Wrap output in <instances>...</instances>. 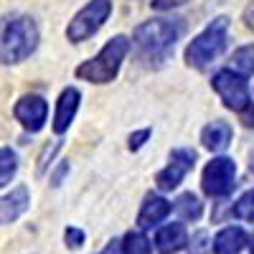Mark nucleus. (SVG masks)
I'll return each instance as SVG.
<instances>
[{"label":"nucleus","instance_id":"nucleus-1","mask_svg":"<svg viewBox=\"0 0 254 254\" xmlns=\"http://www.w3.org/2000/svg\"><path fill=\"white\" fill-rule=\"evenodd\" d=\"M38 46V28L28 15H8L0 20V61H26Z\"/></svg>","mask_w":254,"mask_h":254},{"label":"nucleus","instance_id":"nucleus-2","mask_svg":"<svg viewBox=\"0 0 254 254\" xmlns=\"http://www.w3.org/2000/svg\"><path fill=\"white\" fill-rule=\"evenodd\" d=\"M127 51H130V41H127L125 36H115L104 44V49L94 59L81 64V66L76 69V76L87 79V81H94V84H107L117 76L120 64L127 56Z\"/></svg>","mask_w":254,"mask_h":254},{"label":"nucleus","instance_id":"nucleus-3","mask_svg":"<svg viewBox=\"0 0 254 254\" xmlns=\"http://www.w3.org/2000/svg\"><path fill=\"white\" fill-rule=\"evenodd\" d=\"M226 31H229V18L221 15L216 20H211V23L206 26V31L198 33L188 44V49H186L188 66H196V69L208 66V64L224 51V46H226Z\"/></svg>","mask_w":254,"mask_h":254},{"label":"nucleus","instance_id":"nucleus-4","mask_svg":"<svg viewBox=\"0 0 254 254\" xmlns=\"http://www.w3.org/2000/svg\"><path fill=\"white\" fill-rule=\"evenodd\" d=\"M183 33V23L173 20H147L135 28V44L147 56H168Z\"/></svg>","mask_w":254,"mask_h":254},{"label":"nucleus","instance_id":"nucleus-5","mask_svg":"<svg viewBox=\"0 0 254 254\" xmlns=\"http://www.w3.org/2000/svg\"><path fill=\"white\" fill-rule=\"evenodd\" d=\"M110 13H112V0H92V3H87L71 18V23L66 28L69 41L79 44V41H87L89 36H94L104 20L110 18Z\"/></svg>","mask_w":254,"mask_h":254},{"label":"nucleus","instance_id":"nucleus-6","mask_svg":"<svg viewBox=\"0 0 254 254\" xmlns=\"http://www.w3.org/2000/svg\"><path fill=\"white\" fill-rule=\"evenodd\" d=\"M234 178H237V165L231 158H214L206 171H203V193L211 198L229 196L234 190Z\"/></svg>","mask_w":254,"mask_h":254},{"label":"nucleus","instance_id":"nucleus-7","mask_svg":"<svg viewBox=\"0 0 254 254\" xmlns=\"http://www.w3.org/2000/svg\"><path fill=\"white\" fill-rule=\"evenodd\" d=\"M214 89L219 92V97L224 99V104L229 110H237L244 112L249 107V87H247V79L231 69H221L214 76Z\"/></svg>","mask_w":254,"mask_h":254},{"label":"nucleus","instance_id":"nucleus-8","mask_svg":"<svg viewBox=\"0 0 254 254\" xmlns=\"http://www.w3.org/2000/svg\"><path fill=\"white\" fill-rule=\"evenodd\" d=\"M193 163H196V153L193 150H188V147H178V150H173L171 153V163H168L158 173V178H155L158 188L160 190H173L186 178V173L193 168Z\"/></svg>","mask_w":254,"mask_h":254},{"label":"nucleus","instance_id":"nucleus-9","mask_svg":"<svg viewBox=\"0 0 254 254\" xmlns=\"http://www.w3.org/2000/svg\"><path fill=\"white\" fill-rule=\"evenodd\" d=\"M13 115L15 120L26 127V130L31 132H38L41 127H44L46 122V115H49V104L44 97H38V94H26V97H20L15 102V107H13Z\"/></svg>","mask_w":254,"mask_h":254},{"label":"nucleus","instance_id":"nucleus-10","mask_svg":"<svg viewBox=\"0 0 254 254\" xmlns=\"http://www.w3.org/2000/svg\"><path fill=\"white\" fill-rule=\"evenodd\" d=\"M28 203H31V193H28L26 186H18V188L10 190L8 196H3L0 198V226L15 221L28 208Z\"/></svg>","mask_w":254,"mask_h":254},{"label":"nucleus","instance_id":"nucleus-11","mask_svg":"<svg viewBox=\"0 0 254 254\" xmlns=\"http://www.w3.org/2000/svg\"><path fill=\"white\" fill-rule=\"evenodd\" d=\"M76 110H79V89L66 87V89L61 92L59 102H56V115H54V130L59 135L69 130V125H71Z\"/></svg>","mask_w":254,"mask_h":254},{"label":"nucleus","instance_id":"nucleus-12","mask_svg":"<svg viewBox=\"0 0 254 254\" xmlns=\"http://www.w3.org/2000/svg\"><path fill=\"white\" fill-rule=\"evenodd\" d=\"M171 203H168L163 196H155V193H147L145 196V203L140 208V216H137V224L140 229H150L155 224H160L168 214H171Z\"/></svg>","mask_w":254,"mask_h":254},{"label":"nucleus","instance_id":"nucleus-13","mask_svg":"<svg viewBox=\"0 0 254 254\" xmlns=\"http://www.w3.org/2000/svg\"><path fill=\"white\" fill-rule=\"evenodd\" d=\"M188 244V234H186V226L183 224H168L158 231L155 237V247L160 254H176Z\"/></svg>","mask_w":254,"mask_h":254},{"label":"nucleus","instance_id":"nucleus-14","mask_svg":"<svg viewBox=\"0 0 254 254\" xmlns=\"http://www.w3.org/2000/svg\"><path fill=\"white\" fill-rule=\"evenodd\" d=\"M247 239H249V237H247L244 229H239V226H226V229H221L219 234H216L211 249H214L216 254H239V252L244 249Z\"/></svg>","mask_w":254,"mask_h":254},{"label":"nucleus","instance_id":"nucleus-15","mask_svg":"<svg viewBox=\"0 0 254 254\" xmlns=\"http://www.w3.org/2000/svg\"><path fill=\"white\" fill-rule=\"evenodd\" d=\"M201 142L208 147V150H214V153L216 150H224V147L231 142V127L226 122H221V120L206 125L203 132H201Z\"/></svg>","mask_w":254,"mask_h":254},{"label":"nucleus","instance_id":"nucleus-16","mask_svg":"<svg viewBox=\"0 0 254 254\" xmlns=\"http://www.w3.org/2000/svg\"><path fill=\"white\" fill-rule=\"evenodd\" d=\"M176 211H178V216H181V219H186V221H196V219H201V214H203V206H201L198 196H193V193H183V196H178V201H176Z\"/></svg>","mask_w":254,"mask_h":254},{"label":"nucleus","instance_id":"nucleus-17","mask_svg":"<svg viewBox=\"0 0 254 254\" xmlns=\"http://www.w3.org/2000/svg\"><path fill=\"white\" fill-rule=\"evenodd\" d=\"M122 252L125 254H153V247L142 231H127L122 239Z\"/></svg>","mask_w":254,"mask_h":254},{"label":"nucleus","instance_id":"nucleus-18","mask_svg":"<svg viewBox=\"0 0 254 254\" xmlns=\"http://www.w3.org/2000/svg\"><path fill=\"white\" fill-rule=\"evenodd\" d=\"M231 71H237L242 76L247 74H254V46H242L234 51V56H231Z\"/></svg>","mask_w":254,"mask_h":254},{"label":"nucleus","instance_id":"nucleus-19","mask_svg":"<svg viewBox=\"0 0 254 254\" xmlns=\"http://www.w3.org/2000/svg\"><path fill=\"white\" fill-rule=\"evenodd\" d=\"M18 171V158L10 147H0V188L8 186Z\"/></svg>","mask_w":254,"mask_h":254},{"label":"nucleus","instance_id":"nucleus-20","mask_svg":"<svg viewBox=\"0 0 254 254\" xmlns=\"http://www.w3.org/2000/svg\"><path fill=\"white\" fill-rule=\"evenodd\" d=\"M231 214L237 219H244V221H254V190H247V193L234 203Z\"/></svg>","mask_w":254,"mask_h":254},{"label":"nucleus","instance_id":"nucleus-21","mask_svg":"<svg viewBox=\"0 0 254 254\" xmlns=\"http://www.w3.org/2000/svg\"><path fill=\"white\" fill-rule=\"evenodd\" d=\"M208 234L206 231H198V234H193V242H190V252L193 254H208Z\"/></svg>","mask_w":254,"mask_h":254},{"label":"nucleus","instance_id":"nucleus-22","mask_svg":"<svg viewBox=\"0 0 254 254\" xmlns=\"http://www.w3.org/2000/svg\"><path fill=\"white\" fill-rule=\"evenodd\" d=\"M64 237H66V244H69V247H74V249L84 244V231H81V229H74V226H69V229H66V234H64Z\"/></svg>","mask_w":254,"mask_h":254},{"label":"nucleus","instance_id":"nucleus-23","mask_svg":"<svg viewBox=\"0 0 254 254\" xmlns=\"http://www.w3.org/2000/svg\"><path fill=\"white\" fill-rule=\"evenodd\" d=\"M147 137H150V130H147V127H145V130H140V132H132V135H130V150H140L142 142H145Z\"/></svg>","mask_w":254,"mask_h":254},{"label":"nucleus","instance_id":"nucleus-24","mask_svg":"<svg viewBox=\"0 0 254 254\" xmlns=\"http://www.w3.org/2000/svg\"><path fill=\"white\" fill-rule=\"evenodd\" d=\"M66 173H69V163H61V165L56 168V171H54V176H51V183H54V186H59Z\"/></svg>","mask_w":254,"mask_h":254},{"label":"nucleus","instance_id":"nucleus-25","mask_svg":"<svg viewBox=\"0 0 254 254\" xmlns=\"http://www.w3.org/2000/svg\"><path fill=\"white\" fill-rule=\"evenodd\" d=\"M244 125L247 127H254V107H247L244 110Z\"/></svg>","mask_w":254,"mask_h":254},{"label":"nucleus","instance_id":"nucleus-26","mask_svg":"<svg viewBox=\"0 0 254 254\" xmlns=\"http://www.w3.org/2000/svg\"><path fill=\"white\" fill-rule=\"evenodd\" d=\"M104 254H125V252H122V244L120 242H112L107 249H104Z\"/></svg>","mask_w":254,"mask_h":254},{"label":"nucleus","instance_id":"nucleus-27","mask_svg":"<svg viewBox=\"0 0 254 254\" xmlns=\"http://www.w3.org/2000/svg\"><path fill=\"white\" fill-rule=\"evenodd\" d=\"M252 163H249V168H252V173H254V150H252V158H249Z\"/></svg>","mask_w":254,"mask_h":254},{"label":"nucleus","instance_id":"nucleus-28","mask_svg":"<svg viewBox=\"0 0 254 254\" xmlns=\"http://www.w3.org/2000/svg\"><path fill=\"white\" fill-rule=\"evenodd\" d=\"M252 254H254V244H252Z\"/></svg>","mask_w":254,"mask_h":254}]
</instances>
